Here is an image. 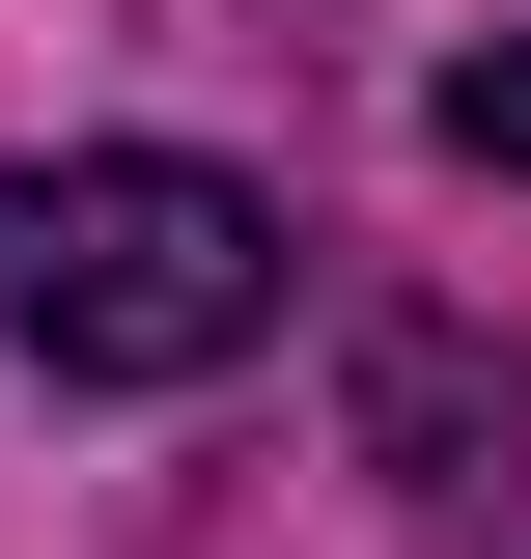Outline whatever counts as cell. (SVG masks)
Here are the masks:
<instances>
[{"label": "cell", "mask_w": 531, "mask_h": 559, "mask_svg": "<svg viewBox=\"0 0 531 559\" xmlns=\"http://www.w3.org/2000/svg\"><path fill=\"white\" fill-rule=\"evenodd\" d=\"M280 280L308 224L197 140H57V168H0V336L57 364V392H197V364L280 336Z\"/></svg>", "instance_id": "6da1fadb"}, {"label": "cell", "mask_w": 531, "mask_h": 559, "mask_svg": "<svg viewBox=\"0 0 531 559\" xmlns=\"http://www.w3.org/2000/svg\"><path fill=\"white\" fill-rule=\"evenodd\" d=\"M420 140H448L475 197H531V28H504V57H448V84H420Z\"/></svg>", "instance_id": "7a4b0ae2"}]
</instances>
